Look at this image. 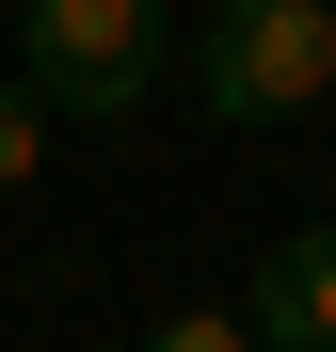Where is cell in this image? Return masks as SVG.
I'll use <instances>...</instances> for the list:
<instances>
[{
    "mask_svg": "<svg viewBox=\"0 0 336 352\" xmlns=\"http://www.w3.org/2000/svg\"><path fill=\"white\" fill-rule=\"evenodd\" d=\"M16 80L80 129L144 112L160 96V0H16Z\"/></svg>",
    "mask_w": 336,
    "mask_h": 352,
    "instance_id": "6da1fadb",
    "label": "cell"
},
{
    "mask_svg": "<svg viewBox=\"0 0 336 352\" xmlns=\"http://www.w3.org/2000/svg\"><path fill=\"white\" fill-rule=\"evenodd\" d=\"M336 96V0H224L208 16V112L224 129H289Z\"/></svg>",
    "mask_w": 336,
    "mask_h": 352,
    "instance_id": "7a4b0ae2",
    "label": "cell"
},
{
    "mask_svg": "<svg viewBox=\"0 0 336 352\" xmlns=\"http://www.w3.org/2000/svg\"><path fill=\"white\" fill-rule=\"evenodd\" d=\"M240 320H256V352H336V224H289V241L256 256Z\"/></svg>",
    "mask_w": 336,
    "mask_h": 352,
    "instance_id": "3957f363",
    "label": "cell"
},
{
    "mask_svg": "<svg viewBox=\"0 0 336 352\" xmlns=\"http://www.w3.org/2000/svg\"><path fill=\"white\" fill-rule=\"evenodd\" d=\"M48 129H65V112H48L32 80H0V192H32V160H48Z\"/></svg>",
    "mask_w": 336,
    "mask_h": 352,
    "instance_id": "277c9868",
    "label": "cell"
},
{
    "mask_svg": "<svg viewBox=\"0 0 336 352\" xmlns=\"http://www.w3.org/2000/svg\"><path fill=\"white\" fill-rule=\"evenodd\" d=\"M144 352H256V320H240V305H160Z\"/></svg>",
    "mask_w": 336,
    "mask_h": 352,
    "instance_id": "5b68a950",
    "label": "cell"
}]
</instances>
